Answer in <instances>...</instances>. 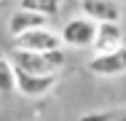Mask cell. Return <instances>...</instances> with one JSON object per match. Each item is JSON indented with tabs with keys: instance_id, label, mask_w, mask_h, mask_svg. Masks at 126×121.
<instances>
[{
	"instance_id": "9c48e42d",
	"label": "cell",
	"mask_w": 126,
	"mask_h": 121,
	"mask_svg": "<svg viewBox=\"0 0 126 121\" xmlns=\"http://www.w3.org/2000/svg\"><path fill=\"white\" fill-rule=\"evenodd\" d=\"M22 11H32V14H43V16H56L59 11V0H19Z\"/></svg>"
},
{
	"instance_id": "8992f818",
	"label": "cell",
	"mask_w": 126,
	"mask_h": 121,
	"mask_svg": "<svg viewBox=\"0 0 126 121\" xmlns=\"http://www.w3.org/2000/svg\"><path fill=\"white\" fill-rule=\"evenodd\" d=\"M48 27V16L43 14H32V11H14L8 16V32L11 38H19V35H27L32 30H46Z\"/></svg>"
},
{
	"instance_id": "3957f363",
	"label": "cell",
	"mask_w": 126,
	"mask_h": 121,
	"mask_svg": "<svg viewBox=\"0 0 126 121\" xmlns=\"http://www.w3.org/2000/svg\"><path fill=\"white\" fill-rule=\"evenodd\" d=\"M64 40H62V32H54L51 27L46 30H32L27 35L14 38V46L19 51H35V54H51V51H62Z\"/></svg>"
},
{
	"instance_id": "ba28073f",
	"label": "cell",
	"mask_w": 126,
	"mask_h": 121,
	"mask_svg": "<svg viewBox=\"0 0 126 121\" xmlns=\"http://www.w3.org/2000/svg\"><path fill=\"white\" fill-rule=\"evenodd\" d=\"M118 48H124L121 27L118 24H99L97 40H94V54H113Z\"/></svg>"
},
{
	"instance_id": "30bf717a",
	"label": "cell",
	"mask_w": 126,
	"mask_h": 121,
	"mask_svg": "<svg viewBox=\"0 0 126 121\" xmlns=\"http://www.w3.org/2000/svg\"><path fill=\"white\" fill-rule=\"evenodd\" d=\"M0 89H3L5 94L16 89V67H14V62L8 59V54H3V59H0Z\"/></svg>"
},
{
	"instance_id": "277c9868",
	"label": "cell",
	"mask_w": 126,
	"mask_h": 121,
	"mask_svg": "<svg viewBox=\"0 0 126 121\" xmlns=\"http://www.w3.org/2000/svg\"><path fill=\"white\" fill-rule=\"evenodd\" d=\"M86 67H89L91 75H99V78H110V75L126 73V46L113 51V54H94Z\"/></svg>"
},
{
	"instance_id": "52a82bcc",
	"label": "cell",
	"mask_w": 126,
	"mask_h": 121,
	"mask_svg": "<svg viewBox=\"0 0 126 121\" xmlns=\"http://www.w3.org/2000/svg\"><path fill=\"white\" fill-rule=\"evenodd\" d=\"M56 86V75H32L16 70V92L24 97H43Z\"/></svg>"
},
{
	"instance_id": "5b68a950",
	"label": "cell",
	"mask_w": 126,
	"mask_h": 121,
	"mask_svg": "<svg viewBox=\"0 0 126 121\" xmlns=\"http://www.w3.org/2000/svg\"><path fill=\"white\" fill-rule=\"evenodd\" d=\"M80 11H83V16L94 19L97 24H118L121 19L115 0H80Z\"/></svg>"
},
{
	"instance_id": "6da1fadb",
	"label": "cell",
	"mask_w": 126,
	"mask_h": 121,
	"mask_svg": "<svg viewBox=\"0 0 126 121\" xmlns=\"http://www.w3.org/2000/svg\"><path fill=\"white\" fill-rule=\"evenodd\" d=\"M8 59L14 62V67L22 73L32 75H56L64 67V51H51V54H35V51H19V48H8L5 51Z\"/></svg>"
},
{
	"instance_id": "7a4b0ae2",
	"label": "cell",
	"mask_w": 126,
	"mask_h": 121,
	"mask_svg": "<svg viewBox=\"0 0 126 121\" xmlns=\"http://www.w3.org/2000/svg\"><path fill=\"white\" fill-rule=\"evenodd\" d=\"M97 32H99V24L94 19H89V16H73L62 27V40H64V46H70V48H89V46L94 48Z\"/></svg>"
}]
</instances>
